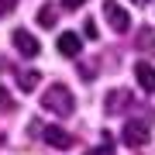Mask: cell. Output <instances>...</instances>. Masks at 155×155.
Wrapping results in <instances>:
<instances>
[{
	"label": "cell",
	"instance_id": "4",
	"mask_svg": "<svg viewBox=\"0 0 155 155\" xmlns=\"http://www.w3.org/2000/svg\"><path fill=\"white\" fill-rule=\"evenodd\" d=\"M11 41H14V48L21 52L24 59H35V55H38V52H41V45H38V38H35L31 31H24V28H17V31L11 35Z\"/></svg>",
	"mask_w": 155,
	"mask_h": 155
},
{
	"label": "cell",
	"instance_id": "10",
	"mask_svg": "<svg viewBox=\"0 0 155 155\" xmlns=\"http://www.w3.org/2000/svg\"><path fill=\"white\" fill-rule=\"evenodd\" d=\"M55 17H59V11H55L52 4L38 7V24H45V28H52V24H55Z\"/></svg>",
	"mask_w": 155,
	"mask_h": 155
},
{
	"label": "cell",
	"instance_id": "13",
	"mask_svg": "<svg viewBox=\"0 0 155 155\" xmlns=\"http://www.w3.org/2000/svg\"><path fill=\"white\" fill-rule=\"evenodd\" d=\"M83 38H97V21H83Z\"/></svg>",
	"mask_w": 155,
	"mask_h": 155
},
{
	"label": "cell",
	"instance_id": "9",
	"mask_svg": "<svg viewBox=\"0 0 155 155\" xmlns=\"http://www.w3.org/2000/svg\"><path fill=\"white\" fill-rule=\"evenodd\" d=\"M38 72H35V69H28V72H21V76H17V83H21V90H24V93H31V90L35 86H38Z\"/></svg>",
	"mask_w": 155,
	"mask_h": 155
},
{
	"label": "cell",
	"instance_id": "5",
	"mask_svg": "<svg viewBox=\"0 0 155 155\" xmlns=\"http://www.w3.org/2000/svg\"><path fill=\"white\" fill-rule=\"evenodd\" d=\"M41 141L52 145V148H72V134L62 131V127H55V124H45L41 127Z\"/></svg>",
	"mask_w": 155,
	"mask_h": 155
},
{
	"label": "cell",
	"instance_id": "6",
	"mask_svg": "<svg viewBox=\"0 0 155 155\" xmlns=\"http://www.w3.org/2000/svg\"><path fill=\"white\" fill-rule=\"evenodd\" d=\"M131 104H134V97L127 93V90H114V93H107V104L104 107H107V114H124Z\"/></svg>",
	"mask_w": 155,
	"mask_h": 155
},
{
	"label": "cell",
	"instance_id": "2",
	"mask_svg": "<svg viewBox=\"0 0 155 155\" xmlns=\"http://www.w3.org/2000/svg\"><path fill=\"white\" fill-rule=\"evenodd\" d=\"M121 141H124V145H131V148H141V145L148 141V117H138V121H124Z\"/></svg>",
	"mask_w": 155,
	"mask_h": 155
},
{
	"label": "cell",
	"instance_id": "1",
	"mask_svg": "<svg viewBox=\"0 0 155 155\" xmlns=\"http://www.w3.org/2000/svg\"><path fill=\"white\" fill-rule=\"evenodd\" d=\"M41 107H45V110H52V114H59V117H69L72 110H76V100H72L69 86L52 83L48 90H45V97H41Z\"/></svg>",
	"mask_w": 155,
	"mask_h": 155
},
{
	"label": "cell",
	"instance_id": "17",
	"mask_svg": "<svg viewBox=\"0 0 155 155\" xmlns=\"http://www.w3.org/2000/svg\"><path fill=\"white\" fill-rule=\"evenodd\" d=\"M134 4H148V0H134Z\"/></svg>",
	"mask_w": 155,
	"mask_h": 155
},
{
	"label": "cell",
	"instance_id": "3",
	"mask_svg": "<svg viewBox=\"0 0 155 155\" xmlns=\"http://www.w3.org/2000/svg\"><path fill=\"white\" fill-rule=\"evenodd\" d=\"M104 17H107V24H110L114 31H121V35L131 28V17H127V11L117 0H104Z\"/></svg>",
	"mask_w": 155,
	"mask_h": 155
},
{
	"label": "cell",
	"instance_id": "15",
	"mask_svg": "<svg viewBox=\"0 0 155 155\" xmlns=\"http://www.w3.org/2000/svg\"><path fill=\"white\" fill-rule=\"evenodd\" d=\"M138 41L148 48V45H155V35H152V31H141V38H138Z\"/></svg>",
	"mask_w": 155,
	"mask_h": 155
},
{
	"label": "cell",
	"instance_id": "14",
	"mask_svg": "<svg viewBox=\"0 0 155 155\" xmlns=\"http://www.w3.org/2000/svg\"><path fill=\"white\" fill-rule=\"evenodd\" d=\"M14 7H17V0H0V17H7Z\"/></svg>",
	"mask_w": 155,
	"mask_h": 155
},
{
	"label": "cell",
	"instance_id": "8",
	"mask_svg": "<svg viewBox=\"0 0 155 155\" xmlns=\"http://www.w3.org/2000/svg\"><path fill=\"white\" fill-rule=\"evenodd\" d=\"M134 79H138L141 83V90H155V66L152 62H138V66H134Z\"/></svg>",
	"mask_w": 155,
	"mask_h": 155
},
{
	"label": "cell",
	"instance_id": "11",
	"mask_svg": "<svg viewBox=\"0 0 155 155\" xmlns=\"http://www.w3.org/2000/svg\"><path fill=\"white\" fill-rule=\"evenodd\" d=\"M86 155H114V145H110V131H100V148H90Z\"/></svg>",
	"mask_w": 155,
	"mask_h": 155
},
{
	"label": "cell",
	"instance_id": "16",
	"mask_svg": "<svg viewBox=\"0 0 155 155\" xmlns=\"http://www.w3.org/2000/svg\"><path fill=\"white\" fill-rule=\"evenodd\" d=\"M62 4H66V7H69V11H76V7H83V4H86V0H62Z\"/></svg>",
	"mask_w": 155,
	"mask_h": 155
},
{
	"label": "cell",
	"instance_id": "12",
	"mask_svg": "<svg viewBox=\"0 0 155 155\" xmlns=\"http://www.w3.org/2000/svg\"><path fill=\"white\" fill-rule=\"evenodd\" d=\"M7 110H14V104H11V97H7V90L0 86V114H7Z\"/></svg>",
	"mask_w": 155,
	"mask_h": 155
},
{
	"label": "cell",
	"instance_id": "7",
	"mask_svg": "<svg viewBox=\"0 0 155 155\" xmlns=\"http://www.w3.org/2000/svg\"><path fill=\"white\" fill-rule=\"evenodd\" d=\"M79 48H83V38H79V35H72V31L59 35V52H62V55H69V59H79Z\"/></svg>",
	"mask_w": 155,
	"mask_h": 155
}]
</instances>
